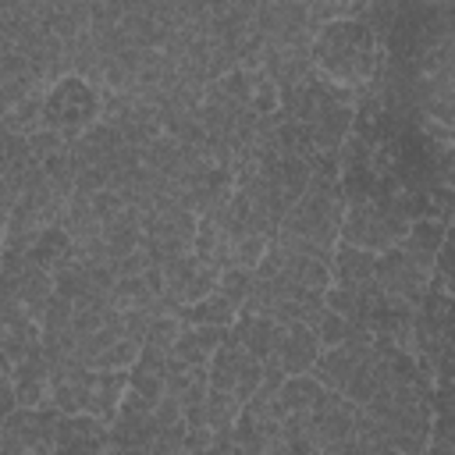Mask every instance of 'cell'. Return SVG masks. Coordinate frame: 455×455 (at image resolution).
<instances>
[{
  "label": "cell",
  "mask_w": 455,
  "mask_h": 455,
  "mask_svg": "<svg viewBox=\"0 0 455 455\" xmlns=\"http://www.w3.org/2000/svg\"><path fill=\"white\" fill-rule=\"evenodd\" d=\"M228 338V327H203V323H181V334L167 355L188 363V366H206L213 348Z\"/></svg>",
  "instance_id": "ba28073f"
},
{
  "label": "cell",
  "mask_w": 455,
  "mask_h": 455,
  "mask_svg": "<svg viewBox=\"0 0 455 455\" xmlns=\"http://www.w3.org/2000/svg\"><path fill=\"white\" fill-rule=\"evenodd\" d=\"M267 245H270V235H263V231H245V235H238V238L231 242V259H235L238 267L256 270V263L263 259Z\"/></svg>",
  "instance_id": "e0dca14e"
},
{
  "label": "cell",
  "mask_w": 455,
  "mask_h": 455,
  "mask_svg": "<svg viewBox=\"0 0 455 455\" xmlns=\"http://www.w3.org/2000/svg\"><path fill=\"white\" fill-rule=\"evenodd\" d=\"M4 377H11V359L0 352V380H4Z\"/></svg>",
  "instance_id": "7402d4cb"
},
{
  "label": "cell",
  "mask_w": 455,
  "mask_h": 455,
  "mask_svg": "<svg viewBox=\"0 0 455 455\" xmlns=\"http://www.w3.org/2000/svg\"><path fill=\"white\" fill-rule=\"evenodd\" d=\"M71 309H75V302L53 291V295L46 299V306H43L39 327H43V331H64V327H71Z\"/></svg>",
  "instance_id": "ac0fdd59"
},
{
  "label": "cell",
  "mask_w": 455,
  "mask_h": 455,
  "mask_svg": "<svg viewBox=\"0 0 455 455\" xmlns=\"http://www.w3.org/2000/svg\"><path fill=\"white\" fill-rule=\"evenodd\" d=\"M53 448L57 451H85V448H110L107 441V423L100 416L89 412H75V416H60L57 430H53Z\"/></svg>",
  "instance_id": "8992f818"
},
{
  "label": "cell",
  "mask_w": 455,
  "mask_h": 455,
  "mask_svg": "<svg viewBox=\"0 0 455 455\" xmlns=\"http://www.w3.org/2000/svg\"><path fill=\"white\" fill-rule=\"evenodd\" d=\"M57 419L53 405H14L0 423V451H53Z\"/></svg>",
  "instance_id": "277c9868"
},
{
  "label": "cell",
  "mask_w": 455,
  "mask_h": 455,
  "mask_svg": "<svg viewBox=\"0 0 455 455\" xmlns=\"http://www.w3.org/2000/svg\"><path fill=\"white\" fill-rule=\"evenodd\" d=\"M100 92L82 75H60L43 96V128L78 139L92 121H100Z\"/></svg>",
  "instance_id": "6da1fadb"
},
{
  "label": "cell",
  "mask_w": 455,
  "mask_h": 455,
  "mask_svg": "<svg viewBox=\"0 0 455 455\" xmlns=\"http://www.w3.org/2000/svg\"><path fill=\"white\" fill-rule=\"evenodd\" d=\"M68 142H71V139H64V135L53 132V128H36V132H28V149H32L36 160H46V156H53V153H64Z\"/></svg>",
  "instance_id": "d6986e66"
},
{
  "label": "cell",
  "mask_w": 455,
  "mask_h": 455,
  "mask_svg": "<svg viewBox=\"0 0 455 455\" xmlns=\"http://www.w3.org/2000/svg\"><path fill=\"white\" fill-rule=\"evenodd\" d=\"M370 348H373V345H370ZM370 348H355V345H348V341L331 345V348H320L316 359H313V366H309V377L320 380V384L331 387V391H345V384H348L355 363H359Z\"/></svg>",
  "instance_id": "52a82bcc"
},
{
  "label": "cell",
  "mask_w": 455,
  "mask_h": 455,
  "mask_svg": "<svg viewBox=\"0 0 455 455\" xmlns=\"http://www.w3.org/2000/svg\"><path fill=\"white\" fill-rule=\"evenodd\" d=\"M373 267H377V252H370V249L338 242L334 252H331V274H334V281H345V284L370 281L373 277Z\"/></svg>",
  "instance_id": "9c48e42d"
},
{
  "label": "cell",
  "mask_w": 455,
  "mask_h": 455,
  "mask_svg": "<svg viewBox=\"0 0 455 455\" xmlns=\"http://www.w3.org/2000/svg\"><path fill=\"white\" fill-rule=\"evenodd\" d=\"M53 291L57 295H64V299H82V295H89L92 291V284H89V274H85V267L78 263V259H68V263H60L57 270H53Z\"/></svg>",
  "instance_id": "9a60e30c"
},
{
  "label": "cell",
  "mask_w": 455,
  "mask_h": 455,
  "mask_svg": "<svg viewBox=\"0 0 455 455\" xmlns=\"http://www.w3.org/2000/svg\"><path fill=\"white\" fill-rule=\"evenodd\" d=\"M252 284H256V270L231 263V267H224V270H220V277H217V288H213V291H217V295H224L235 309H242V302L249 299Z\"/></svg>",
  "instance_id": "4fadbf2b"
},
{
  "label": "cell",
  "mask_w": 455,
  "mask_h": 455,
  "mask_svg": "<svg viewBox=\"0 0 455 455\" xmlns=\"http://www.w3.org/2000/svg\"><path fill=\"white\" fill-rule=\"evenodd\" d=\"M110 267H114V274H117V277H135V274H142V270L149 267V252L139 245V249H132V252H124V256L110 259Z\"/></svg>",
  "instance_id": "44dd1931"
},
{
  "label": "cell",
  "mask_w": 455,
  "mask_h": 455,
  "mask_svg": "<svg viewBox=\"0 0 455 455\" xmlns=\"http://www.w3.org/2000/svg\"><path fill=\"white\" fill-rule=\"evenodd\" d=\"M178 334H181V316L174 313V309H167V313H156V316H149V327H146V348H153V352H171L174 348V341H178Z\"/></svg>",
  "instance_id": "5bb4252c"
},
{
  "label": "cell",
  "mask_w": 455,
  "mask_h": 455,
  "mask_svg": "<svg viewBox=\"0 0 455 455\" xmlns=\"http://www.w3.org/2000/svg\"><path fill=\"white\" fill-rule=\"evenodd\" d=\"M259 377H263V363L252 352H245V345L228 331V338L206 359V380H210V387L235 391L245 402L259 387Z\"/></svg>",
  "instance_id": "3957f363"
},
{
  "label": "cell",
  "mask_w": 455,
  "mask_h": 455,
  "mask_svg": "<svg viewBox=\"0 0 455 455\" xmlns=\"http://www.w3.org/2000/svg\"><path fill=\"white\" fill-rule=\"evenodd\" d=\"M409 231V220L402 210L395 206H377V203H355L345 210L341 228H338V242L370 249V252H384L391 245H398Z\"/></svg>",
  "instance_id": "7a4b0ae2"
},
{
  "label": "cell",
  "mask_w": 455,
  "mask_h": 455,
  "mask_svg": "<svg viewBox=\"0 0 455 455\" xmlns=\"http://www.w3.org/2000/svg\"><path fill=\"white\" fill-rule=\"evenodd\" d=\"M89 206H92V213L100 217V224H107L110 217H117L121 210H124V199H121V192L117 188H96V192H89Z\"/></svg>",
  "instance_id": "ffe728a7"
},
{
  "label": "cell",
  "mask_w": 455,
  "mask_h": 455,
  "mask_svg": "<svg viewBox=\"0 0 455 455\" xmlns=\"http://www.w3.org/2000/svg\"><path fill=\"white\" fill-rule=\"evenodd\" d=\"M316 352H320L316 331L299 323V320H288V323H277L274 348L263 363H274L277 370H284V377H291V373H309Z\"/></svg>",
  "instance_id": "5b68a950"
},
{
  "label": "cell",
  "mask_w": 455,
  "mask_h": 455,
  "mask_svg": "<svg viewBox=\"0 0 455 455\" xmlns=\"http://www.w3.org/2000/svg\"><path fill=\"white\" fill-rule=\"evenodd\" d=\"M174 313L181 316V323H203V327H231L235 316H238V309L217 291H210V295H203L188 306H178Z\"/></svg>",
  "instance_id": "30bf717a"
},
{
  "label": "cell",
  "mask_w": 455,
  "mask_h": 455,
  "mask_svg": "<svg viewBox=\"0 0 455 455\" xmlns=\"http://www.w3.org/2000/svg\"><path fill=\"white\" fill-rule=\"evenodd\" d=\"M238 409H242V398L235 391L210 387L206 398H203V412H206V427L210 430H231L235 419H238Z\"/></svg>",
  "instance_id": "7c38bea8"
},
{
  "label": "cell",
  "mask_w": 455,
  "mask_h": 455,
  "mask_svg": "<svg viewBox=\"0 0 455 455\" xmlns=\"http://www.w3.org/2000/svg\"><path fill=\"white\" fill-rule=\"evenodd\" d=\"M71 249H75V242L68 238V231H64L60 224H53V228H43V231H39V238H36L32 249H28V259L53 274L60 263L71 259Z\"/></svg>",
  "instance_id": "8fae6325"
},
{
  "label": "cell",
  "mask_w": 455,
  "mask_h": 455,
  "mask_svg": "<svg viewBox=\"0 0 455 455\" xmlns=\"http://www.w3.org/2000/svg\"><path fill=\"white\" fill-rule=\"evenodd\" d=\"M139 341H132V338H114L103 352H96L92 355V363L89 366H96V370H128L135 359H139Z\"/></svg>",
  "instance_id": "2e32d148"
}]
</instances>
